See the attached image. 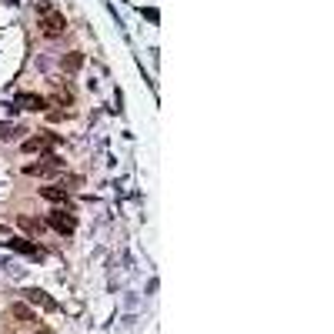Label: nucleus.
<instances>
[{
  "label": "nucleus",
  "mask_w": 334,
  "mask_h": 334,
  "mask_svg": "<svg viewBox=\"0 0 334 334\" xmlns=\"http://www.w3.org/2000/svg\"><path fill=\"white\" fill-rule=\"evenodd\" d=\"M64 30H67V20H64V13H57V10H47V13H40V33H44V37H60Z\"/></svg>",
  "instance_id": "1"
},
{
  "label": "nucleus",
  "mask_w": 334,
  "mask_h": 334,
  "mask_svg": "<svg viewBox=\"0 0 334 334\" xmlns=\"http://www.w3.org/2000/svg\"><path fill=\"white\" fill-rule=\"evenodd\" d=\"M50 227H57L60 234H74L77 221H74V217H70L67 211H54V214H50Z\"/></svg>",
  "instance_id": "2"
},
{
  "label": "nucleus",
  "mask_w": 334,
  "mask_h": 334,
  "mask_svg": "<svg viewBox=\"0 0 334 334\" xmlns=\"http://www.w3.org/2000/svg\"><path fill=\"white\" fill-rule=\"evenodd\" d=\"M27 301H33V304H40L44 311H57V301L47 298L44 291H27Z\"/></svg>",
  "instance_id": "3"
},
{
  "label": "nucleus",
  "mask_w": 334,
  "mask_h": 334,
  "mask_svg": "<svg viewBox=\"0 0 334 334\" xmlns=\"http://www.w3.org/2000/svg\"><path fill=\"white\" fill-rule=\"evenodd\" d=\"M17 104H23L27 111H44V107H47V100L37 97V94H20V97H17Z\"/></svg>",
  "instance_id": "4"
},
{
  "label": "nucleus",
  "mask_w": 334,
  "mask_h": 334,
  "mask_svg": "<svg viewBox=\"0 0 334 334\" xmlns=\"http://www.w3.org/2000/svg\"><path fill=\"white\" fill-rule=\"evenodd\" d=\"M57 170H64V161H47V164L27 167V174H57Z\"/></svg>",
  "instance_id": "5"
},
{
  "label": "nucleus",
  "mask_w": 334,
  "mask_h": 334,
  "mask_svg": "<svg viewBox=\"0 0 334 334\" xmlns=\"http://www.w3.org/2000/svg\"><path fill=\"white\" fill-rule=\"evenodd\" d=\"M7 244H10L13 251H20V254H30V257H37V247H33V244H27L23 237H13V241H7Z\"/></svg>",
  "instance_id": "6"
},
{
  "label": "nucleus",
  "mask_w": 334,
  "mask_h": 334,
  "mask_svg": "<svg viewBox=\"0 0 334 334\" xmlns=\"http://www.w3.org/2000/svg\"><path fill=\"white\" fill-rule=\"evenodd\" d=\"M40 197H47V200H67V190H60V187H40Z\"/></svg>",
  "instance_id": "7"
},
{
  "label": "nucleus",
  "mask_w": 334,
  "mask_h": 334,
  "mask_svg": "<svg viewBox=\"0 0 334 334\" xmlns=\"http://www.w3.org/2000/svg\"><path fill=\"white\" fill-rule=\"evenodd\" d=\"M13 137H20V127L17 124H0V141H13Z\"/></svg>",
  "instance_id": "8"
},
{
  "label": "nucleus",
  "mask_w": 334,
  "mask_h": 334,
  "mask_svg": "<svg viewBox=\"0 0 334 334\" xmlns=\"http://www.w3.org/2000/svg\"><path fill=\"white\" fill-rule=\"evenodd\" d=\"M13 314H17V318H20V321H33V314L27 311V308H23V304H13Z\"/></svg>",
  "instance_id": "9"
},
{
  "label": "nucleus",
  "mask_w": 334,
  "mask_h": 334,
  "mask_svg": "<svg viewBox=\"0 0 334 334\" xmlns=\"http://www.w3.org/2000/svg\"><path fill=\"white\" fill-rule=\"evenodd\" d=\"M64 67H70V70H77V67H80V57H77V54H74V57H64Z\"/></svg>",
  "instance_id": "10"
},
{
  "label": "nucleus",
  "mask_w": 334,
  "mask_h": 334,
  "mask_svg": "<svg viewBox=\"0 0 334 334\" xmlns=\"http://www.w3.org/2000/svg\"><path fill=\"white\" fill-rule=\"evenodd\" d=\"M40 147H44V141L37 137V141H27V144H23V151H40Z\"/></svg>",
  "instance_id": "11"
}]
</instances>
